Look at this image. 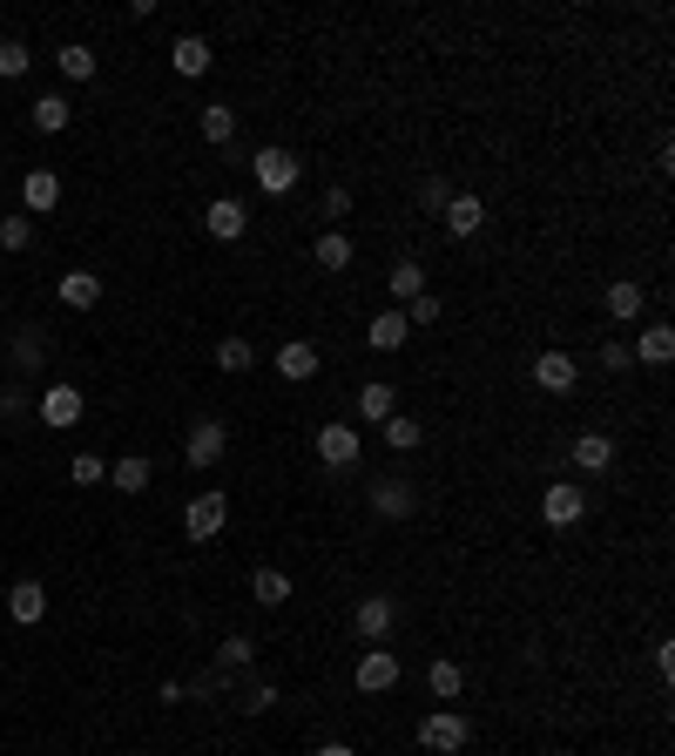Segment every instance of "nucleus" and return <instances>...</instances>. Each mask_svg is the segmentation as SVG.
I'll use <instances>...</instances> for the list:
<instances>
[{"instance_id": "1", "label": "nucleus", "mask_w": 675, "mask_h": 756, "mask_svg": "<svg viewBox=\"0 0 675 756\" xmlns=\"http://www.w3.org/2000/svg\"><path fill=\"white\" fill-rule=\"evenodd\" d=\"M251 170H257V189H264V196H291L298 176H304V163H298L291 149H277V142H264V149L251 155Z\"/></svg>"}, {"instance_id": "2", "label": "nucleus", "mask_w": 675, "mask_h": 756, "mask_svg": "<svg viewBox=\"0 0 675 756\" xmlns=\"http://www.w3.org/2000/svg\"><path fill=\"white\" fill-rule=\"evenodd\" d=\"M419 743L432 749V756H459L466 743H473V723L459 709H432V716H419Z\"/></svg>"}, {"instance_id": "3", "label": "nucleus", "mask_w": 675, "mask_h": 756, "mask_svg": "<svg viewBox=\"0 0 675 756\" xmlns=\"http://www.w3.org/2000/svg\"><path fill=\"white\" fill-rule=\"evenodd\" d=\"M351 628H359L365 649H385V635L399 628V602H392V594H365V602L351 608Z\"/></svg>"}, {"instance_id": "4", "label": "nucleus", "mask_w": 675, "mask_h": 756, "mask_svg": "<svg viewBox=\"0 0 675 756\" xmlns=\"http://www.w3.org/2000/svg\"><path fill=\"white\" fill-rule=\"evenodd\" d=\"M223 521H230V500H223L217 487H203V493L183 507V534H189V540H217Z\"/></svg>"}, {"instance_id": "5", "label": "nucleus", "mask_w": 675, "mask_h": 756, "mask_svg": "<svg viewBox=\"0 0 675 756\" xmlns=\"http://www.w3.org/2000/svg\"><path fill=\"white\" fill-rule=\"evenodd\" d=\"M372 513H379V521H412V513H419V487L399 480V473H385V480H372Z\"/></svg>"}, {"instance_id": "6", "label": "nucleus", "mask_w": 675, "mask_h": 756, "mask_svg": "<svg viewBox=\"0 0 675 756\" xmlns=\"http://www.w3.org/2000/svg\"><path fill=\"white\" fill-rule=\"evenodd\" d=\"M82 385H68V379H55V385H42V426L48 432H68L74 419H82Z\"/></svg>"}, {"instance_id": "7", "label": "nucleus", "mask_w": 675, "mask_h": 756, "mask_svg": "<svg viewBox=\"0 0 675 756\" xmlns=\"http://www.w3.org/2000/svg\"><path fill=\"white\" fill-rule=\"evenodd\" d=\"M351 683H359L365 696L399 689V655H392V649H365V655H359V668H351Z\"/></svg>"}, {"instance_id": "8", "label": "nucleus", "mask_w": 675, "mask_h": 756, "mask_svg": "<svg viewBox=\"0 0 675 756\" xmlns=\"http://www.w3.org/2000/svg\"><path fill=\"white\" fill-rule=\"evenodd\" d=\"M540 513H547V527H574L581 513H587V487H574V480L547 487V493H540Z\"/></svg>"}, {"instance_id": "9", "label": "nucleus", "mask_w": 675, "mask_h": 756, "mask_svg": "<svg viewBox=\"0 0 675 756\" xmlns=\"http://www.w3.org/2000/svg\"><path fill=\"white\" fill-rule=\"evenodd\" d=\"M203 230L217 236V244H236V236L251 230V210L236 203V196H217V203H203Z\"/></svg>"}, {"instance_id": "10", "label": "nucleus", "mask_w": 675, "mask_h": 756, "mask_svg": "<svg viewBox=\"0 0 675 756\" xmlns=\"http://www.w3.org/2000/svg\"><path fill=\"white\" fill-rule=\"evenodd\" d=\"M359 426H345V419H331V426H317V460H325V466H351V460H359Z\"/></svg>"}, {"instance_id": "11", "label": "nucleus", "mask_w": 675, "mask_h": 756, "mask_svg": "<svg viewBox=\"0 0 675 756\" xmlns=\"http://www.w3.org/2000/svg\"><path fill=\"white\" fill-rule=\"evenodd\" d=\"M534 385L561 399V392H574V385H581V365H574L568 351H540V358H534Z\"/></svg>"}, {"instance_id": "12", "label": "nucleus", "mask_w": 675, "mask_h": 756, "mask_svg": "<svg viewBox=\"0 0 675 756\" xmlns=\"http://www.w3.org/2000/svg\"><path fill=\"white\" fill-rule=\"evenodd\" d=\"M183 460H189L196 473L217 466V460H223V426H217V419H196V426H189V440H183Z\"/></svg>"}, {"instance_id": "13", "label": "nucleus", "mask_w": 675, "mask_h": 756, "mask_svg": "<svg viewBox=\"0 0 675 756\" xmlns=\"http://www.w3.org/2000/svg\"><path fill=\"white\" fill-rule=\"evenodd\" d=\"M21 203H27V217H48L61 203V176L55 170H27L21 176Z\"/></svg>"}, {"instance_id": "14", "label": "nucleus", "mask_w": 675, "mask_h": 756, "mask_svg": "<svg viewBox=\"0 0 675 756\" xmlns=\"http://www.w3.org/2000/svg\"><path fill=\"white\" fill-rule=\"evenodd\" d=\"M406 338H412L406 311H379V317H365V345H372V351H399Z\"/></svg>"}, {"instance_id": "15", "label": "nucleus", "mask_w": 675, "mask_h": 756, "mask_svg": "<svg viewBox=\"0 0 675 756\" xmlns=\"http://www.w3.org/2000/svg\"><path fill=\"white\" fill-rule=\"evenodd\" d=\"M8 615H14L21 628H34V621L48 615V588H42V581H14V588H8Z\"/></svg>"}, {"instance_id": "16", "label": "nucleus", "mask_w": 675, "mask_h": 756, "mask_svg": "<svg viewBox=\"0 0 675 756\" xmlns=\"http://www.w3.org/2000/svg\"><path fill=\"white\" fill-rule=\"evenodd\" d=\"M392 412H399V392H392L385 379H365V385H359V419H365V426H385Z\"/></svg>"}, {"instance_id": "17", "label": "nucleus", "mask_w": 675, "mask_h": 756, "mask_svg": "<svg viewBox=\"0 0 675 756\" xmlns=\"http://www.w3.org/2000/svg\"><path fill=\"white\" fill-rule=\"evenodd\" d=\"M61 304H68V311H95V304H102V277H95V270H68V277H61Z\"/></svg>"}, {"instance_id": "18", "label": "nucleus", "mask_w": 675, "mask_h": 756, "mask_svg": "<svg viewBox=\"0 0 675 756\" xmlns=\"http://www.w3.org/2000/svg\"><path fill=\"white\" fill-rule=\"evenodd\" d=\"M351 257H359V251H351L345 230H325V236L311 244V264H317V270H351Z\"/></svg>"}, {"instance_id": "19", "label": "nucleus", "mask_w": 675, "mask_h": 756, "mask_svg": "<svg viewBox=\"0 0 675 756\" xmlns=\"http://www.w3.org/2000/svg\"><path fill=\"white\" fill-rule=\"evenodd\" d=\"M574 466L581 473H608L615 466V440H608V432H581V440H574Z\"/></svg>"}, {"instance_id": "20", "label": "nucleus", "mask_w": 675, "mask_h": 756, "mask_svg": "<svg viewBox=\"0 0 675 756\" xmlns=\"http://www.w3.org/2000/svg\"><path fill=\"white\" fill-rule=\"evenodd\" d=\"M170 61H176V74H210V68H217V55H210L203 34H183V42L170 48Z\"/></svg>"}, {"instance_id": "21", "label": "nucleus", "mask_w": 675, "mask_h": 756, "mask_svg": "<svg viewBox=\"0 0 675 756\" xmlns=\"http://www.w3.org/2000/svg\"><path fill=\"white\" fill-rule=\"evenodd\" d=\"M440 223H446V236H473V230L487 223V203H480V196H453Z\"/></svg>"}, {"instance_id": "22", "label": "nucleus", "mask_w": 675, "mask_h": 756, "mask_svg": "<svg viewBox=\"0 0 675 756\" xmlns=\"http://www.w3.org/2000/svg\"><path fill=\"white\" fill-rule=\"evenodd\" d=\"M251 594H257V608H284V602H291V574H284V568H257V574H251Z\"/></svg>"}, {"instance_id": "23", "label": "nucleus", "mask_w": 675, "mask_h": 756, "mask_svg": "<svg viewBox=\"0 0 675 756\" xmlns=\"http://www.w3.org/2000/svg\"><path fill=\"white\" fill-rule=\"evenodd\" d=\"M277 372H284V379H317V345H311V338H291L284 351H277Z\"/></svg>"}, {"instance_id": "24", "label": "nucleus", "mask_w": 675, "mask_h": 756, "mask_svg": "<svg viewBox=\"0 0 675 756\" xmlns=\"http://www.w3.org/2000/svg\"><path fill=\"white\" fill-rule=\"evenodd\" d=\"M628 358H642V365H668V358H675V332H668V325H649L642 338H635Z\"/></svg>"}, {"instance_id": "25", "label": "nucleus", "mask_w": 675, "mask_h": 756, "mask_svg": "<svg viewBox=\"0 0 675 756\" xmlns=\"http://www.w3.org/2000/svg\"><path fill=\"white\" fill-rule=\"evenodd\" d=\"M385 284H392V298H399V304H412V298L426 291V264H419V257H399V264H392V277H385Z\"/></svg>"}, {"instance_id": "26", "label": "nucleus", "mask_w": 675, "mask_h": 756, "mask_svg": "<svg viewBox=\"0 0 675 756\" xmlns=\"http://www.w3.org/2000/svg\"><path fill=\"white\" fill-rule=\"evenodd\" d=\"M426 689L440 696V702H459V696H466V668H459V662H432V668H426Z\"/></svg>"}, {"instance_id": "27", "label": "nucleus", "mask_w": 675, "mask_h": 756, "mask_svg": "<svg viewBox=\"0 0 675 756\" xmlns=\"http://www.w3.org/2000/svg\"><path fill=\"white\" fill-rule=\"evenodd\" d=\"M108 487H115V493H142V487H149V460H142V453L115 460V466H108Z\"/></svg>"}, {"instance_id": "28", "label": "nucleus", "mask_w": 675, "mask_h": 756, "mask_svg": "<svg viewBox=\"0 0 675 756\" xmlns=\"http://www.w3.org/2000/svg\"><path fill=\"white\" fill-rule=\"evenodd\" d=\"M55 61H61V74H68V82H95V48H89V42H68V48H55Z\"/></svg>"}, {"instance_id": "29", "label": "nucleus", "mask_w": 675, "mask_h": 756, "mask_svg": "<svg viewBox=\"0 0 675 756\" xmlns=\"http://www.w3.org/2000/svg\"><path fill=\"white\" fill-rule=\"evenodd\" d=\"M642 284H635V277H621V284H608V317H621V325H628V317H642Z\"/></svg>"}, {"instance_id": "30", "label": "nucleus", "mask_w": 675, "mask_h": 756, "mask_svg": "<svg viewBox=\"0 0 675 756\" xmlns=\"http://www.w3.org/2000/svg\"><path fill=\"white\" fill-rule=\"evenodd\" d=\"M379 432H385V446H392V453H412V446L426 440V432H419V419H412V412H392V419H385Z\"/></svg>"}, {"instance_id": "31", "label": "nucleus", "mask_w": 675, "mask_h": 756, "mask_svg": "<svg viewBox=\"0 0 675 756\" xmlns=\"http://www.w3.org/2000/svg\"><path fill=\"white\" fill-rule=\"evenodd\" d=\"M68 115H74V102H68V95H42V102H34V129L55 136V129H68Z\"/></svg>"}, {"instance_id": "32", "label": "nucleus", "mask_w": 675, "mask_h": 756, "mask_svg": "<svg viewBox=\"0 0 675 756\" xmlns=\"http://www.w3.org/2000/svg\"><path fill=\"white\" fill-rule=\"evenodd\" d=\"M230 136H236V108H223V102H210V108H203V142H210V149H223Z\"/></svg>"}, {"instance_id": "33", "label": "nucleus", "mask_w": 675, "mask_h": 756, "mask_svg": "<svg viewBox=\"0 0 675 756\" xmlns=\"http://www.w3.org/2000/svg\"><path fill=\"white\" fill-rule=\"evenodd\" d=\"M42 358H48V332H34V325L14 332V365H21V372H34Z\"/></svg>"}, {"instance_id": "34", "label": "nucleus", "mask_w": 675, "mask_h": 756, "mask_svg": "<svg viewBox=\"0 0 675 756\" xmlns=\"http://www.w3.org/2000/svg\"><path fill=\"white\" fill-rule=\"evenodd\" d=\"M251 662H257V642H251V635H223L217 668H251Z\"/></svg>"}, {"instance_id": "35", "label": "nucleus", "mask_w": 675, "mask_h": 756, "mask_svg": "<svg viewBox=\"0 0 675 756\" xmlns=\"http://www.w3.org/2000/svg\"><path fill=\"white\" fill-rule=\"evenodd\" d=\"M217 365H223V372H251V365H257L251 338H223V345H217Z\"/></svg>"}, {"instance_id": "36", "label": "nucleus", "mask_w": 675, "mask_h": 756, "mask_svg": "<svg viewBox=\"0 0 675 756\" xmlns=\"http://www.w3.org/2000/svg\"><path fill=\"white\" fill-rule=\"evenodd\" d=\"M244 716H264V709H277V683H264V675H251L244 683V702H236Z\"/></svg>"}, {"instance_id": "37", "label": "nucleus", "mask_w": 675, "mask_h": 756, "mask_svg": "<svg viewBox=\"0 0 675 756\" xmlns=\"http://www.w3.org/2000/svg\"><path fill=\"white\" fill-rule=\"evenodd\" d=\"M27 68H34V48H27V42H0V74H8V82H21Z\"/></svg>"}, {"instance_id": "38", "label": "nucleus", "mask_w": 675, "mask_h": 756, "mask_svg": "<svg viewBox=\"0 0 675 756\" xmlns=\"http://www.w3.org/2000/svg\"><path fill=\"white\" fill-rule=\"evenodd\" d=\"M446 203H453L446 176H426V183H419V210H426V217H446Z\"/></svg>"}, {"instance_id": "39", "label": "nucleus", "mask_w": 675, "mask_h": 756, "mask_svg": "<svg viewBox=\"0 0 675 756\" xmlns=\"http://www.w3.org/2000/svg\"><path fill=\"white\" fill-rule=\"evenodd\" d=\"M0 244H8V251H27V244H34V217H0Z\"/></svg>"}, {"instance_id": "40", "label": "nucleus", "mask_w": 675, "mask_h": 756, "mask_svg": "<svg viewBox=\"0 0 675 756\" xmlns=\"http://www.w3.org/2000/svg\"><path fill=\"white\" fill-rule=\"evenodd\" d=\"M230 675H236V668H203V675H196V683H189V696H196V702L223 696V689H230Z\"/></svg>"}, {"instance_id": "41", "label": "nucleus", "mask_w": 675, "mask_h": 756, "mask_svg": "<svg viewBox=\"0 0 675 756\" xmlns=\"http://www.w3.org/2000/svg\"><path fill=\"white\" fill-rule=\"evenodd\" d=\"M440 311H446L440 298H432V291H419V298L406 304V325H440Z\"/></svg>"}, {"instance_id": "42", "label": "nucleus", "mask_w": 675, "mask_h": 756, "mask_svg": "<svg viewBox=\"0 0 675 756\" xmlns=\"http://www.w3.org/2000/svg\"><path fill=\"white\" fill-rule=\"evenodd\" d=\"M68 473H74V487H102V480H108V466H102L95 453H82V460H74Z\"/></svg>"}, {"instance_id": "43", "label": "nucleus", "mask_w": 675, "mask_h": 756, "mask_svg": "<svg viewBox=\"0 0 675 756\" xmlns=\"http://www.w3.org/2000/svg\"><path fill=\"white\" fill-rule=\"evenodd\" d=\"M317 210H325V217H351V189H345V183H331V189H325V203H317Z\"/></svg>"}, {"instance_id": "44", "label": "nucleus", "mask_w": 675, "mask_h": 756, "mask_svg": "<svg viewBox=\"0 0 675 756\" xmlns=\"http://www.w3.org/2000/svg\"><path fill=\"white\" fill-rule=\"evenodd\" d=\"M635 365V358H628V345L615 338V345H602V372H628Z\"/></svg>"}, {"instance_id": "45", "label": "nucleus", "mask_w": 675, "mask_h": 756, "mask_svg": "<svg viewBox=\"0 0 675 756\" xmlns=\"http://www.w3.org/2000/svg\"><path fill=\"white\" fill-rule=\"evenodd\" d=\"M317 756H359V749H351V743H325V749H317Z\"/></svg>"}]
</instances>
